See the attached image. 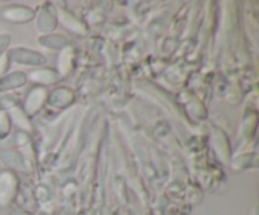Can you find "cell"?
<instances>
[{"instance_id":"1","label":"cell","mask_w":259,"mask_h":215,"mask_svg":"<svg viewBox=\"0 0 259 215\" xmlns=\"http://www.w3.org/2000/svg\"><path fill=\"white\" fill-rule=\"evenodd\" d=\"M20 182L17 174L10 169L0 172V207L10 206L19 194Z\"/></svg>"},{"instance_id":"2","label":"cell","mask_w":259,"mask_h":215,"mask_svg":"<svg viewBox=\"0 0 259 215\" xmlns=\"http://www.w3.org/2000/svg\"><path fill=\"white\" fill-rule=\"evenodd\" d=\"M7 55L9 57L10 63H18V65L25 66H45L47 63V58L42 53L37 51L29 50L24 47L9 48L7 51Z\"/></svg>"},{"instance_id":"3","label":"cell","mask_w":259,"mask_h":215,"mask_svg":"<svg viewBox=\"0 0 259 215\" xmlns=\"http://www.w3.org/2000/svg\"><path fill=\"white\" fill-rule=\"evenodd\" d=\"M48 94L50 93L47 88H42V86H34L28 91L24 105H23V111L27 114L28 118H32L35 114L39 113L40 109L47 104Z\"/></svg>"},{"instance_id":"4","label":"cell","mask_w":259,"mask_h":215,"mask_svg":"<svg viewBox=\"0 0 259 215\" xmlns=\"http://www.w3.org/2000/svg\"><path fill=\"white\" fill-rule=\"evenodd\" d=\"M0 161L8 167V169L13 172L18 171L28 174L32 168V162L15 149L0 148Z\"/></svg>"},{"instance_id":"5","label":"cell","mask_w":259,"mask_h":215,"mask_svg":"<svg viewBox=\"0 0 259 215\" xmlns=\"http://www.w3.org/2000/svg\"><path fill=\"white\" fill-rule=\"evenodd\" d=\"M28 81L35 83L37 86H42V88H47V86L57 85L62 76L57 72V70L50 67H42L33 70L28 73Z\"/></svg>"},{"instance_id":"6","label":"cell","mask_w":259,"mask_h":215,"mask_svg":"<svg viewBox=\"0 0 259 215\" xmlns=\"http://www.w3.org/2000/svg\"><path fill=\"white\" fill-rule=\"evenodd\" d=\"M58 24V13L57 9L53 7L51 3L45 4V7H42V10L38 14L37 18V25L39 32L46 33V34H50L53 30L56 29Z\"/></svg>"},{"instance_id":"7","label":"cell","mask_w":259,"mask_h":215,"mask_svg":"<svg viewBox=\"0 0 259 215\" xmlns=\"http://www.w3.org/2000/svg\"><path fill=\"white\" fill-rule=\"evenodd\" d=\"M2 17L12 23H28L35 18V10L24 5H9L2 12Z\"/></svg>"},{"instance_id":"8","label":"cell","mask_w":259,"mask_h":215,"mask_svg":"<svg viewBox=\"0 0 259 215\" xmlns=\"http://www.w3.org/2000/svg\"><path fill=\"white\" fill-rule=\"evenodd\" d=\"M73 101H75V93L71 89L61 86L48 94L47 104L51 108L65 109L70 106Z\"/></svg>"},{"instance_id":"9","label":"cell","mask_w":259,"mask_h":215,"mask_svg":"<svg viewBox=\"0 0 259 215\" xmlns=\"http://www.w3.org/2000/svg\"><path fill=\"white\" fill-rule=\"evenodd\" d=\"M28 82V76L24 71H13L0 78V94L10 93Z\"/></svg>"},{"instance_id":"10","label":"cell","mask_w":259,"mask_h":215,"mask_svg":"<svg viewBox=\"0 0 259 215\" xmlns=\"http://www.w3.org/2000/svg\"><path fill=\"white\" fill-rule=\"evenodd\" d=\"M73 63H75V52H73L72 48L70 46L63 48L62 51H60V56H58L57 60V72L61 76H66L72 71Z\"/></svg>"},{"instance_id":"11","label":"cell","mask_w":259,"mask_h":215,"mask_svg":"<svg viewBox=\"0 0 259 215\" xmlns=\"http://www.w3.org/2000/svg\"><path fill=\"white\" fill-rule=\"evenodd\" d=\"M57 13L58 19H61V22L65 25V28L70 29L71 32L76 33V34H85L86 25L80 19H77V17H75L72 13L66 12V10H60Z\"/></svg>"},{"instance_id":"12","label":"cell","mask_w":259,"mask_h":215,"mask_svg":"<svg viewBox=\"0 0 259 215\" xmlns=\"http://www.w3.org/2000/svg\"><path fill=\"white\" fill-rule=\"evenodd\" d=\"M39 43L42 46H45L46 48H50V50H58V51H62L63 48L68 46V40L65 35L53 34V33L40 35Z\"/></svg>"},{"instance_id":"13","label":"cell","mask_w":259,"mask_h":215,"mask_svg":"<svg viewBox=\"0 0 259 215\" xmlns=\"http://www.w3.org/2000/svg\"><path fill=\"white\" fill-rule=\"evenodd\" d=\"M8 114H9L10 116V120H12V123L17 124L18 126H19V131H32V124H30V118H28L27 114L23 111L22 108H19V106H15V108L10 109L9 111H8Z\"/></svg>"},{"instance_id":"14","label":"cell","mask_w":259,"mask_h":215,"mask_svg":"<svg viewBox=\"0 0 259 215\" xmlns=\"http://www.w3.org/2000/svg\"><path fill=\"white\" fill-rule=\"evenodd\" d=\"M18 96L13 93L0 94V111H9L10 109L18 106Z\"/></svg>"},{"instance_id":"15","label":"cell","mask_w":259,"mask_h":215,"mask_svg":"<svg viewBox=\"0 0 259 215\" xmlns=\"http://www.w3.org/2000/svg\"><path fill=\"white\" fill-rule=\"evenodd\" d=\"M12 129V120L8 111H0V141L7 138Z\"/></svg>"},{"instance_id":"16","label":"cell","mask_w":259,"mask_h":215,"mask_svg":"<svg viewBox=\"0 0 259 215\" xmlns=\"http://www.w3.org/2000/svg\"><path fill=\"white\" fill-rule=\"evenodd\" d=\"M10 38L9 33H0V56L7 53V51L9 50V46H10Z\"/></svg>"},{"instance_id":"17","label":"cell","mask_w":259,"mask_h":215,"mask_svg":"<svg viewBox=\"0 0 259 215\" xmlns=\"http://www.w3.org/2000/svg\"><path fill=\"white\" fill-rule=\"evenodd\" d=\"M35 200H38L40 204L50 200V192L45 186H39L38 189H35Z\"/></svg>"},{"instance_id":"18","label":"cell","mask_w":259,"mask_h":215,"mask_svg":"<svg viewBox=\"0 0 259 215\" xmlns=\"http://www.w3.org/2000/svg\"><path fill=\"white\" fill-rule=\"evenodd\" d=\"M9 66H10L9 57H8L7 53H4V55L0 56V78H2L3 76L7 75L8 70H9Z\"/></svg>"},{"instance_id":"19","label":"cell","mask_w":259,"mask_h":215,"mask_svg":"<svg viewBox=\"0 0 259 215\" xmlns=\"http://www.w3.org/2000/svg\"><path fill=\"white\" fill-rule=\"evenodd\" d=\"M10 215H32V212L28 211V210L22 209V207H15L12 210Z\"/></svg>"},{"instance_id":"20","label":"cell","mask_w":259,"mask_h":215,"mask_svg":"<svg viewBox=\"0 0 259 215\" xmlns=\"http://www.w3.org/2000/svg\"><path fill=\"white\" fill-rule=\"evenodd\" d=\"M120 215H131V212H129V211H123Z\"/></svg>"},{"instance_id":"21","label":"cell","mask_w":259,"mask_h":215,"mask_svg":"<svg viewBox=\"0 0 259 215\" xmlns=\"http://www.w3.org/2000/svg\"><path fill=\"white\" fill-rule=\"evenodd\" d=\"M0 172H2V168H0Z\"/></svg>"}]
</instances>
